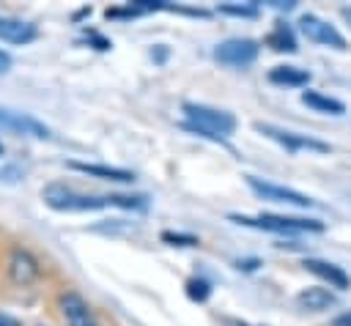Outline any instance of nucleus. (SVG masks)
Segmentation results:
<instances>
[{"mask_svg":"<svg viewBox=\"0 0 351 326\" xmlns=\"http://www.w3.org/2000/svg\"><path fill=\"white\" fill-rule=\"evenodd\" d=\"M332 326H351V310L343 312V315H337V318L332 321Z\"/></svg>","mask_w":351,"mask_h":326,"instance_id":"obj_22","label":"nucleus"},{"mask_svg":"<svg viewBox=\"0 0 351 326\" xmlns=\"http://www.w3.org/2000/svg\"><path fill=\"white\" fill-rule=\"evenodd\" d=\"M0 153H3V142H0Z\"/></svg>","mask_w":351,"mask_h":326,"instance_id":"obj_27","label":"nucleus"},{"mask_svg":"<svg viewBox=\"0 0 351 326\" xmlns=\"http://www.w3.org/2000/svg\"><path fill=\"white\" fill-rule=\"evenodd\" d=\"M162 241L170 244V247H197L200 244L195 236H189V233H173V230H165L162 233Z\"/></svg>","mask_w":351,"mask_h":326,"instance_id":"obj_19","label":"nucleus"},{"mask_svg":"<svg viewBox=\"0 0 351 326\" xmlns=\"http://www.w3.org/2000/svg\"><path fill=\"white\" fill-rule=\"evenodd\" d=\"M0 129L8 131V134H19V137H38V140L52 137L49 129H47L41 121H36V118L27 115V112L3 107V104H0Z\"/></svg>","mask_w":351,"mask_h":326,"instance_id":"obj_7","label":"nucleus"},{"mask_svg":"<svg viewBox=\"0 0 351 326\" xmlns=\"http://www.w3.org/2000/svg\"><path fill=\"white\" fill-rule=\"evenodd\" d=\"M244 181H247V186H250L258 197H263V200L288 203V205H299V208H313V205H315L313 197H307V195H302V192H296V189H291V186H280V184H271V181H263V178H255V175H247Z\"/></svg>","mask_w":351,"mask_h":326,"instance_id":"obj_5","label":"nucleus"},{"mask_svg":"<svg viewBox=\"0 0 351 326\" xmlns=\"http://www.w3.org/2000/svg\"><path fill=\"white\" fill-rule=\"evenodd\" d=\"M255 129H258L261 134H266L269 140L280 142V145H282L285 151H291V153H296V151H315V153H329V142H324V140H315V137H310V134L288 131V129H280V126H274V123H263V121H258V123H255Z\"/></svg>","mask_w":351,"mask_h":326,"instance_id":"obj_4","label":"nucleus"},{"mask_svg":"<svg viewBox=\"0 0 351 326\" xmlns=\"http://www.w3.org/2000/svg\"><path fill=\"white\" fill-rule=\"evenodd\" d=\"M186 296H189L192 301H206V299L211 296V285H208L206 279L192 277V279H186Z\"/></svg>","mask_w":351,"mask_h":326,"instance_id":"obj_18","label":"nucleus"},{"mask_svg":"<svg viewBox=\"0 0 351 326\" xmlns=\"http://www.w3.org/2000/svg\"><path fill=\"white\" fill-rule=\"evenodd\" d=\"M258 52H261V47L252 38H225L222 44H217L214 58L225 66H250V63H255Z\"/></svg>","mask_w":351,"mask_h":326,"instance_id":"obj_8","label":"nucleus"},{"mask_svg":"<svg viewBox=\"0 0 351 326\" xmlns=\"http://www.w3.org/2000/svg\"><path fill=\"white\" fill-rule=\"evenodd\" d=\"M299 30H302L310 41H315V44H324V47H332V49H340V52L348 49L343 33H340L335 25H329L326 19L315 16V14H302V16H299Z\"/></svg>","mask_w":351,"mask_h":326,"instance_id":"obj_6","label":"nucleus"},{"mask_svg":"<svg viewBox=\"0 0 351 326\" xmlns=\"http://www.w3.org/2000/svg\"><path fill=\"white\" fill-rule=\"evenodd\" d=\"M340 14H343V19H346V22H348V25H351V8H348V5H346V8H340Z\"/></svg>","mask_w":351,"mask_h":326,"instance_id":"obj_26","label":"nucleus"},{"mask_svg":"<svg viewBox=\"0 0 351 326\" xmlns=\"http://www.w3.org/2000/svg\"><path fill=\"white\" fill-rule=\"evenodd\" d=\"M269 82L302 88V85L310 82V71H307V68H299V66H274V68L269 71Z\"/></svg>","mask_w":351,"mask_h":326,"instance_id":"obj_16","label":"nucleus"},{"mask_svg":"<svg viewBox=\"0 0 351 326\" xmlns=\"http://www.w3.org/2000/svg\"><path fill=\"white\" fill-rule=\"evenodd\" d=\"M296 304L307 312H321V310H329L335 304V296L326 288H304L296 293Z\"/></svg>","mask_w":351,"mask_h":326,"instance_id":"obj_14","label":"nucleus"},{"mask_svg":"<svg viewBox=\"0 0 351 326\" xmlns=\"http://www.w3.org/2000/svg\"><path fill=\"white\" fill-rule=\"evenodd\" d=\"M266 47H271L274 52H296V38H293V30L285 25V22H277L271 27V33L263 38Z\"/></svg>","mask_w":351,"mask_h":326,"instance_id":"obj_17","label":"nucleus"},{"mask_svg":"<svg viewBox=\"0 0 351 326\" xmlns=\"http://www.w3.org/2000/svg\"><path fill=\"white\" fill-rule=\"evenodd\" d=\"M236 266H239V268H255V266H258V260H239Z\"/></svg>","mask_w":351,"mask_h":326,"instance_id":"obj_25","label":"nucleus"},{"mask_svg":"<svg viewBox=\"0 0 351 326\" xmlns=\"http://www.w3.org/2000/svg\"><path fill=\"white\" fill-rule=\"evenodd\" d=\"M11 68V55L5 49H0V74H5Z\"/></svg>","mask_w":351,"mask_h":326,"instance_id":"obj_21","label":"nucleus"},{"mask_svg":"<svg viewBox=\"0 0 351 326\" xmlns=\"http://www.w3.org/2000/svg\"><path fill=\"white\" fill-rule=\"evenodd\" d=\"M184 115H186V129L197 131L208 140H228L236 131V118L225 110L208 107V104H195V101H184Z\"/></svg>","mask_w":351,"mask_h":326,"instance_id":"obj_2","label":"nucleus"},{"mask_svg":"<svg viewBox=\"0 0 351 326\" xmlns=\"http://www.w3.org/2000/svg\"><path fill=\"white\" fill-rule=\"evenodd\" d=\"M304 268L313 271L315 277H321L329 288H337V290H348V288H351V277H348L340 266H335V263H329V260L307 258V260H304Z\"/></svg>","mask_w":351,"mask_h":326,"instance_id":"obj_10","label":"nucleus"},{"mask_svg":"<svg viewBox=\"0 0 351 326\" xmlns=\"http://www.w3.org/2000/svg\"><path fill=\"white\" fill-rule=\"evenodd\" d=\"M8 274L16 285H30L36 277H38V263L30 252L25 249H14L11 258H8Z\"/></svg>","mask_w":351,"mask_h":326,"instance_id":"obj_11","label":"nucleus"},{"mask_svg":"<svg viewBox=\"0 0 351 326\" xmlns=\"http://www.w3.org/2000/svg\"><path fill=\"white\" fill-rule=\"evenodd\" d=\"M0 326H22L14 315H8V312H0Z\"/></svg>","mask_w":351,"mask_h":326,"instance_id":"obj_23","label":"nucleus"},{"mask_svg":"<svg viewBox=\"0 0 351 326\" xmlns=\"http://www.w3.org/2000/svg\"><path fill=\"white\" fill-rule=\"evenodd\" d=\"M60 310H63V318H66V326H99L90 307L85 304V299L80 293H63L60 296Z\"/></svg>","mask_w":351,"mask_h":326,"instance_id":"obj_9","label":"nucleus"},{"mask_svg":"<svg viewBox=\"0 0 351 326\" xmlns=\"http://www.w3.org/2000/svg\"><path fill=\"white\" fill-rule=\"evenodd\" d=\"M71 170L77 173H85V175H93V178H104V181H121V184H129L134 181V173L129 170H121V167H107V164H88V162H69Z\"/></svg>","mask_w":351,"mask_h":326,"instance_id":"obj_13","label":"nucleus"},{"mask_svg":"<svg viewBox=\"0 0 351 326\" xmlns=\"http://www.w3.org/2000/svg\"><path fill=\"white\" fill-rule=\"evenodd\" d=\"M230 222H239L244 227H258L269 233H321L324 222L321 219H307V216H282V214H258V216H244V214H230Z\"/></svg>","mask_w":351,"mask_h":326,"instance_id":"obj_3","label":"nucleus"},{"mask_svg":"<svg viewBox=\"0 0 351 326\" xmlns=\"http://www.w3.org/2000/svg\"><path fill=\"white\" fill-rule=\"evenodd\" d=\"M38 36L36 25L33 22H25V19H14V16H0V41H8V44H27Z\"/></svg>","mask_w":351,"mask_h":326,"instance_id":"obj_12","label":"nucleus"},{"mask_svg":"<svg viewBox=\"0 0 351 326\" xmlns=\"http://www.w3.org/2000/svg\"><path fill=\"white\" fill-rule=\"evenodd\" d=\"M219 14H230V16H255L258 14V5H236V3H222L219 5Z\"/></svg>","mask_w":351,"mask_h":326,"instance_id":"obj_20","label":"nucleus"},{"mask_svg":"<svg viewBox=\"0 0 351 326\" xmlns=\"http://www.w3.org/2000/svg\"><path fill=\"white\" fill-rule=\"evenodd\" d=\"M41 197L52 211H99V208H110V205H118V208H145L148 205L145 195H82L66 184H47Z\"/></svg>","mask_w":351,"mask_h":326,"instance_id":"obj_1","label":"nucleus"},{"mask_svg":"<svg viewBox=\"0 0 351 326\" xmlns=\"http://www.w3.org/2000/svg\"><path fill=\"white\" fill-rule=\"evenodd\" d=\"M222 326H250V323H244V321H236V318H225V321H222Z\"/></svg>","mask_w":351,"mask_h":326,"instance_id":"obj_24","label":"nucleus"},{"mask_svg":"<svg viewBox=\"0 0 351 326\" xmlns=\"http://www.w3.org/2000/svg\"><path fill=\"white\" fill-rule=\"evenodd\" d=\"M302 104H307L310 110L315 112H324V115H343L346 112V104L326 96V93H318V90H302Z\"/></svg>","mask_w":351,"mask_h":326,"instance_id":"obj_15","label":"nucleus"}]
</instances>
